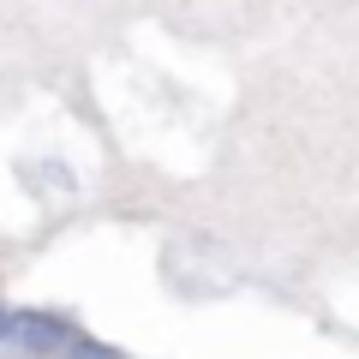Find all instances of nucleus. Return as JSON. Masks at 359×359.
<instances>
[{
  "label": "nucleus",
  "mask_w": 359,
  "mask_h": 359,
  "mask_svg": "<svg viewBox=\"0 0 359 359\" xmlns=\"http://www.w3.org/2000/svg\"><path fill=\"white\" fill-rule=\"evenodd\" d=\"M0 341H6V311H0Z\"/></svg>",
  "instance_id": "3"
},
{
  "label": "nucleus",
  "mask_w": 359,
  "mask_h": 359,
  "mask_svg": "<svg viewBox=\"0 0 359 359\" xmlns=\"http://www.w3.org/2000/svg\"><path fill=\"white\" fill-rule=\"evenodd\" d=\"M66 359H126L120 347H108V341H72V353Z\"/></svg>",
  "instance_id": "2"
},
{
  "label": "nucleus",
  "mask_w": 359,
  "mask_h": 359,
  "mask_svg": "<svg viewBox=\"0 0 359 359\" xmlns=\"http://www.w3.org/2000/svg\"><path fill=\"white\" fill-rule=\"evenodd\" d=\"M6 341L25 347V353H36V359H48V353H66L78 335H72V323L54 318V311H18V318H6Z\"/></svg>",
  "instance_id": "1"
}]
</instances>
